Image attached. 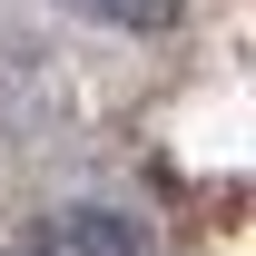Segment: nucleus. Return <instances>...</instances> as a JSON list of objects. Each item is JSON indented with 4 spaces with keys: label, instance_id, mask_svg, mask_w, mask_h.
I'll use <instances>...</instances> for the list:
<instances>
[{
    "label": "nucleus",
    "instance_id": "nucleus-1",
    "mask_svg": "<svg viewBox=\"0 0 256 256\" xmlns=\"http://www.w3.org/2000/svg\"><path fill=\"white\" fill-rule=\"evenodd\" d=\"M40 246L50 256H148V236H138V217H118V207H60V217L40 226Z\"/></svg>",
    "mask_w": 256,
    "mask_h": 256
},
{
    "label": "nucleus",
    "instance_id": "nucleus-2",
    "mask_svg": "<svg viewBox=\"0 0 256 256\" xmlns=\"http://www.w3.org/2000/svg\"><path fill=\"white\" fill-rule=\"evenodd\" d=\"M79 20H108V30H178V0H60Z\"/></svg>",
    "mask_w": 256,
    "mask_h": 256
},
{
    "label": "nucleus",
    "instance_id": "nucleus-3",
    "mask_svg": "<svg viewBox=\"0 0 256 256\" xmlns=\"http://www.w3.org/2000/svg\"><path fill=\"white\" fill-rule=\"evenodd\" d=\"M20 256H50V246H40V236H30V246H20Z\"/></svg>",
    "mask_w": 256,
    "mask_h": 256
}]
</instances>
